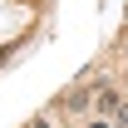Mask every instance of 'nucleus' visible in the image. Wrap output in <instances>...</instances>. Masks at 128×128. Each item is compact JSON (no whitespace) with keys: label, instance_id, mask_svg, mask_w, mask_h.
I'll list each match as a JSON object with an SVG mask.
<instances>
[{"label":"nucleus","instance_id":"f257e3e1","mask_svg":"<svg viewBox=\"0 0 128 128\" xmlns=\"http://www.w3.org/2000/svg\"><path fill=\"white\" fill-rule=\"evenodd\" d=\"M94 108L108 118V113H118V108H123V94H118V89H108V84H98V89H94Z\"/></svg>","mask_w":128,"mask_h":128},{"label":"nucleus","instance_id":"f03ea898","mask_svg":"<svg viewBox=\"0 0 128 128\" xmlns=\"http://www.w3.org/2000/svg\"><path fill=\"white\" fill-rule=\"evenodd\" d=\"M59 104H64L69 113H84L89 104H94V89H69V94H59Z\"/></svg>","mask_w":128,"mask_h":128},{"label":"nucleus","instance_id":"7ed1b4c3","mask_svg":"<svg viewBox=\"0 0 128 128\" xmlns=\"http://www.w3.org/2000/svg\"><path fill=\"white\" fill-rule=\"evenodd\" d=\"M25 128H49V118H30V123H25Z\"/></svg>","mask_w":128,"mask_h":128},{"label":"nucleus","instance_id":"20e7f679","mask_svg":"<svg viewBox=\"0 0 128 128\" xmlns=\"http://www.w3.org/2000/svg\"><path fill=\"white\" fill-rule=\"evenodd\" d=\"M118 123H128V98H123V108H118Z\"/></svg>","mask_w":128,"mask_h":128},{"label":"nucleus","instance_id":"39448f33","mask_svg":"<svg viewBox=\"0 0 128 128\" xmlns=\"http://www.w3.org/2000/svg\"><path fill=\"white\" fill-rule=\"evenodd\" d=\"M89 128H113V123H108V118H98V123H89Z\"/></svg>","mask_w":128,"mask_h":128},{"label":"nucleus","instance_id":"423d86ee","mask_svg":"<svg viewBox=\"0 0 128 128\" xmlns=\"http://www.w3.org/2000/svg\"><path fill=\"white\" fill-rule=\"evenodd\" d=\"M113 128H128V123H113Z\"/></svg>","mask_w":128,"mask_h":128}]
</instances>
